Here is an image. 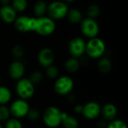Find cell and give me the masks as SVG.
<instances>
[{
    "label": "cell",
    "instance_id": "29",
    "mask_svg": "<svg viewBox=\"0 0 128 128\" xmlns=\"http://www.w3.org/2000/svg\"><path fill=\"white\" fill-rule=\"evenodd\" d=\"M106 128H128L127 124L121 119H114L111 121Z\"/></svg>",
    "mask_w": 128,
    "mask_h": 128
},
{
    "label": "cell",
    "instance_id": "32",
    "mask_svg": "<svg viewBox=\"0 0 128 128\" xmlns=\"http://www.w3.org/2000/svg\"><path fill=\"white\" fill-rule=\"evenodd\" d=\"M0 2L3 4V5H8L10 0H0Z\"/></svg>",
    "mask_w": 128,
    "mask_h": 128
},
{
    "label": "cell",
    "instance_id": "27",
    "mask_svg": "<svg viewBox=\"0 0 128 128\" xmlns=\"http://www.w3.org/2000/svg\"><path fill=\"white\" fill-rule=\"evenodd\" d=\"M4 128H23L22 124L17 118H9L5 122Z\"/></svg>",
    "mask_w": 128,
    "mask_h": 128
},
{
    "label": "cell",
    "instance_id": "4",
    "mask_svg": "<svg viewBox=\"0 0 128 128\" xmlns=\"http://www.w3.org/2000/svg\"><path fill=\"white\" fill-rule=\"evenodd\" d=\"M34 85L28 78H22L17 81L16 84V92L20 99L27 100L31 99L34 94Z\"/></svg>",
    "mask_w": 128,
    "mask_h": 128
},
{
    "label": "cell",
    "instance_id": "17",
    "mask_svg": "<svg viewBox=\"0 0 128 128\" xmlns=\"http://www.w3.org/2000/svg\"><path fill=\"white\" fill-rule=\"evenodd\" d=\"M62 124L64 128H78L79 127V121L77 118L74 116L69 115L64 112H62Z\"/></svg>",
    "mask_w": 128,
    "mask_h": 128
},
{
    "label": "cell",
    "instance_id": "28",
    "mask_svg": "<svg viewBox=\"0 0 128 128\" xmlns=\"http://www.w3.org/2000/svg\"><path fill=\"white\" fill-rule=\"evenodd\" d=\"M87 14L88 18L94 19L100 14V8L96 5H92L87 10Z\"/></svg>",
    "mask_w": 128,
    "mask_h": 128
},
{
    "label": "cell",
    "instance_id": "9",
    "mask_svg": "<svg viewBox=\"0 0 128 128\" xmlns=\"http://www.w3.org/2000/svg\"><path fill=\"white\" fill-rule=\"evenodd\" d=\"M86 43L82 38L76 37L70 40L68 46L69 52L71 57L80 58L86 54Z\"/></svg>",
    "mask_w": 128,
    "mask_h": 128
},
{
    "label": "cell",
    "instance_id": "26",
    "mask_svg": "<svg viewBox=\"0 0 128 128\" xmlns=\"http://www.w3.org/2000/svg\"><path fill=\"white\" fill-rule=\"evenodd\" d=\"M58 73H59V72H58L57 66H54L53 64L48 66L47 68H46V75L50 79L57 78L58 76Z\"/></svg>",
    "mask_w": 128,
    "mask_h": 128
},
{
    "label": "cell",
    "instance_id": "33",
    "mask_svg": "<svg viewBox=\"0 0 128 128\" xmlns=\"http://www.w3.org/2000/svg\"><path fill=\"white\" fill-rule=\"evenodd\" d=\"M66 2H74V1H75V0H65Z\"/></svg>",
    "mask_w": 128,
    "mask_h": 128
},
{
    "label": "cell",
    "instance_id": "8",
    "mask_svg": "<svg viewBox=\"0 0 128 128\" xmlns=\"http://www.w3.org/2000/svg\"><path fill=\"white\" fill-rule=\"evenodd\" d=\"M99 25L94 19L88 17L81 21V31L87 38H96L99 33Z\"/></svg>",
    "mask_w": 128,
    "mask_h": 128
},
{
    "label": "cell",
    "instance_id": "11",
    "mask_svg": "<svg viewBox=\"0 0 128 128\" xmlns=\"http://www.w3.org/2000/svg\"><path fill=\"white\" fill-rule=\"evenodd\" d=\"M101 112V106L98 102L90 101L83 106L82 114L86 119L94 120L99 117Z\"/></svg>",
    "mask_w": 128,
    "mask_h": 128
},
{
    "label": "cell",
    "instance_id": "20",
    "mask_svg": "<svg viewBox=\"0 0 128 128\" xmlns=\"http://www.w3.org/2000/svg\"><path fill=\"white\" fill-rule=\"evenodd\" d=\"M67 16L68 17L69 20L72 23H79L80 22L82 21V13L78 9L73 8V9L68 11Z\"/></svg>",
    "mask_w": 128,
    "mask_h": 128
},
{
    "label": "cell",
    "instance_id": "1",
    "mask_svg": "<svg viewBox=\"0 0 128 128\" xmlns=\"http://www.w3.org/2000/svg\"><path fill=\"white\" fill-rule=\"evenodd\" d=\"M42 119L47 127H58L62 124V112L56 106H49L44 110Z\"/></svg>",
    "mask_w": 128,
    "mask_h": 128
},
{
    "label": "cell",
    "instance_id": "3",
    "mask_svg": "<svg viewBox=\"0 0 128 128\" xmlns=\"http://www.w3.org/2000/svg\"><path fill=\"white\" fill-rule=\"evenodd\" d=\"M56 23L50 17H40L36 18V26L34 32L42 36H48L54 32Z\"/></svg>",
    "mask_w": 128,
    "mask_h": 128
},
{
    "label": "cell",
    "instance_id": "6",
    "mask_svg": "<svg viewBox=\"0 0 128 128\" xmlns=\"http://www.w3.org/2000/svg\"><path fill=\"white\" fill-rule=\"evenodd\" d=\"M47 11L50 16V18L60 20L67 16L68 13V7L64 2L55 1L51 2L47 6Z\"/></svg>",
    "mask_w": 128,
    "mask_h": 128
},
{
    "label": "cell",
    "instance_id": "2",
    "mask_svg": "<svg viewBox=\"0 0 128 128\" xmlns=\"http://www.w3.org/2000/svg\"><path fill=\"white\" fill-rule=\"evenodd\" d=\"M106 52V45L104 41L96 37L90 38L86 45V53L90 58L100 59L104 57Z\"/></svg>",
    "mask_w": 128,
    "mask_h": 128
},
{
    "label": "cell",
    "instance_id": "22",
    "mask_svg": "<svg viewBox=\"0 0 128 128\" xmlns=\"http://www.w3.org/2000/svg\"><path fill=\"white\" fill-rule=\"evenodd\" d=\"M27 5V0H14L12 8L16 11V12H22L26 10Z\"/></svg>",
    "mask_w": 128,
    "mask_h": 128
},
{
    "label": "cell",
    "instance_id": "14",
    "mask_svg": "<svg viewBox=\"0 0 128 128\" xmlns=\"http://www.w3.org/2000/svg\"><path fill=\"white\" fill-rule=\"evenodd\" d=\"M0 18L6 23H11L16 19V12L10 5H3L0 8Z\"/></svg>",
    "mask_w": 128,
    "mask_h": 128
},
{
    "label": "cell",
    "instance_id": "19",
    "mask_svg": "<svg viewBox=\"0 0 128 128\" xmlns=\"http://www.w3.org/2000/svg\"><path fill=\"white\" fill-rule=\"evenodd\" d=\"M12 97L10 90L3 85H0V106L8 103Z\"/></svg>",
    "mask_w": 128,
    "mask_h": 128
},
{
    "label": "cell",
    "instance_id": "13",
    "mask_svg": "<svg viewBox=\"0 0 128 128\" xmlns=\"http://www.w3.org/2000/svg\"><path fill=\"white\" fill-rule=\"evenodd\" d=\"M54 60V53L52 49L49 48H42L38 54V61L39 64L44 68H47L48 66L52 65Z\"/></svg>",
    "mask_w": 128,
    "mask_h": 128
},
{
    "label": "cell",
    "instance_id": "35",
    "mask_svg": "<svg viewBox=\"0 0 128 128\" xmlns=\"http://www.w3.org/2000/svg\"><path fill=\"white\" fill-rule=\"evenodd\" d=\"M0 84H1V78H0Z\"/></svg>",
    "mask_w": 128,
    "mask_h": 128
},
{
    "label": "cell",
    "instance_id": "23",
    "mask_svg": "<svg viewBox=\"0 0 128 128\" xmlns=\"http://www.w3.org/2000/svg\"><path fill=\"white\" fill-rule=\"evenodd\" d=\"M11 54L16 59H21L25 54V50L22 46L20 45H14L11 49Z\"/></svg>",
    "mask_w": 128,
    "mask_h": 128
},
{
    "label": "cell",
    "instance_id": "15",
    "mask_svg": "<svg viewBox=\"0 0 128 128\" xmlns=\"http://www.w3.org/2000/svg\"><path fill=\"white\" fill-rule=\"evenodd\" d=\"M117 113H118V109L116 106L113 103H109L105 104L103 107H101L100 114L103 115L104 118L106 121H111L116 119Z\"/></svg>",
    "mask_w": 128,
    "mask_h": 128
},
{
    "label": "cell",
    "instance_id": "18",
    "mask_svg": "<svg viewBox=\"0 0 128 128\" xmlns=\"http://www.w3.org/2000/svg\"><path fill=\"white\" fill-rule=\"evenodd\" d=\"M80 67V62L77 58L70 57L65 61L64 68L66 71L70 73L76 72V71H78Z\"/></svg>",
    "mask_w": 128,
    "mask_h": 128
},
{
    "label": "cell",
    "instance_id": "24",
    "mask_svg": "<svg viewBox=\"0 0 128 128\" xmlns=\"http://www.w3.org/2000/svg\"><path fill=\"white\" fill-rule=\"evenodd\" d=\"M30 81L34 85V84H38L39 83H40L43 80V73L40 71L38 70H35L34 72H32L29 76Z\"/></svg>",
    "mask_w": 128,
    "mask_h": 128
},
{
    "label": "cell",
    "instance_id": "21",
    "mask_svg": "<svg viewBox=\"0 0 128 128\" xmlns=\"http://www.w3.org/2000/svg\"><path fill=\"white\" fill-rule=\"evenodd\" d=\"M47 11V6L44 1H38L34 6V11L38 17H44V14Z\"/></svg>",
    "mask_w": 128,
    "mask_h": 128
},
{
    "label": "cell",
    "instance_id": "12",
    "mask_svg": "<svg viewBox=\"0 0 128 128\" xmlns=\"http://www.w3.org/2000/svg\"><path fill=\"white\" fill-rule=\"evenodd\" d=\"M25 71V66L20 60L13 61L8 67V75L10 78L14 81H18L22 78Z\"/></svg>",
    "mask_w": 128,
    "mask_h": 128
},
{
    "label": "cell",
    "instance_id": "5",
    "mask_svg": "<svg viewBox=\"0 0 128 128\" xmlns=\"http://www.w3.org/2000/svg\"><path fill=\"white\" fill-rule=\"evenodd\" d=\"M74 87L73 79L67 75L57 78L54 83V91L60 96H67L70 94Z\"/></svg>",
    "mask_w": 128,
    "mask_h": 128
},
{
    "label": "cell",
    "instance_id": "25",
    "mask_svg": "<svg viewBox=\"0 0 128 128\" xmlns=\"http://www.w3.org/2000/svg\"><path fill=\"white\" fill-rule=\"evenodd\" d=\"M10 116V110L6 105L0 106V122H6Z\"/></svg>",
    "mask_w": 128,
    "mask_h": 128
},
{
    "label": "cell",
    "instance_id": "34",
    "mask_svg": "<svg viewBox=\"0 0 128 128\" xmlns=\"http://www.w3.org/2000/svg\"><path fill=\"white\" fill-rule=\"evenodd\" d=\"M0 128H3V127H2V125L1 124H0Z\"/></svg>",
    "mask_w": 128,
    "mask_h": 128
},
{
    "label": "cell",
    "instance_id": "10",
    "mask_svg": "<svg viewBox=\"0 0 128 128\" xmlns=\"http://www.w3.org/2000/svg\"><path fill=\"white\" fill-rule=\"evenodd\" d=\"M14 25L16 29L21 32L34 31L36 26V18L21 16L15 20Z\"/></svg>",
    "mask_w": 128,
    "mask_h": 128
},
{
    "label": "cell",
    "instance_id": "31",
    "mask_svg": "<svg viewBox=\"0 0 128 128\" xmlns=\"http://www.w3.org/2000/svg\"><path fill=\"white\" fill-rule=\"evenodd\" d=\"M82 109H83V106L82 105H80V104H77L74 107V111L76 114H82Z\"/></svg>",
    "mask_w": 128,
    "mask_h": 128
},
{
    "label": "cell",
    "instance_id": "30",
    "mask_svg": "<svg viewBox=\"0 0 128 128\" xmlns=\"http://www.w3.org/2000/svg\"><path fill=\"white\" fill-rule=\"evenodd\" d=\"M28 117V118L31 121H36L37 120H38V118L40 116V112L35 109V108H32L28 110V112L26 115Z\"/></svg>",
    "mask_w": 128,
    "mask_h": 128
},
{
    "label": "cell",
    "instance_id": "7",
    "mask_svg": "<svg viewBox=\"0 0 128 128\" xmlns=\"http://www.w3.org/2000/svg\"><path fill=\"white\" fill-rule=\"evenodd\" d=\"M30 109V106L26 100L18 99L14 101L9 107L10 115L14 118H22L26 117Z\"/></svg>",
    "mask_w": 128,
    "mask_h": 128
},
{
    "label": "cell",
    "instance_id": "16",
    "mask_svg": "<svg viewBox=\"0 0 128 128\" xmlns=\"http://www.w3.org/2000/svg\"><path fill=\"white\" fill-rule=\"evenodd\" d=\"M112 64L110 59L106 57H102L99 59L98 63V69L100 72L102 74H108L112 70Z\"/></svg>",
    "mask_w": 128,
    "mask_h": 128
}]
</instances>
